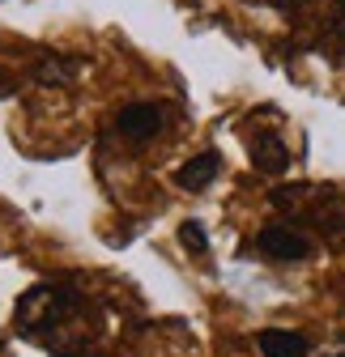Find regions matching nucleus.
<instances>
[{
    "instance_id": "4",
    "label": "nucleus",
    "mask_w": 345,
    "mask_h": 357,
    "mask_svg": "<svg viewBox=\"0 0 345 357\" xmlns=\"http://www.w3.org/2000/svg\"><path fill=\"white\" fill-rule=\"evenodd\" d=\"M256 344H260L265 357H307L311 353V340L307 336L286 332V328H265L260 336H256Z\"/></svg>"
},
{
    "instance_id": "6",
    "label": "nucleus",
    "mask_w": 345,
    "mask_h": 357,
    "mask_svg": "<svg viewBox=\"0 0 345 357\" xmlns=\"http://www.w3.org/2000/svg\"><path fill=\"white\" fill-rule=\"evenodd\" d=\"M179 243H184L188 251H196V255L209 251V234H205L200 221H184V226H179Z\"/></svg>"
},
{
    "instance_id": "3",
    "label": "nucleus",
    "mask_w": 345,
    "mask_h": 357,
    "mask_svg": "<svg viewBox=\"0 0 345 357\" xmlns=\"http://www.w3.org/2000/svg\"><path fill=\"white\" fill-rule=\"evenodd\" d=\"M218 170H222V158L213 153V149H205V153L188 158V162L175 170V183H179L184 192H205L213 178H218Z\"/></svg>"
},
{
    "instance_id": "5",
    "label": "nucleus",
    "mask_w": 345,
    "mask_h": 357,
    "mask_svg": "<svg viewBox=\"0 0 345 357\" xmlns=\"http://www.w3.org/2000/svg\"><path fill=\"white\" fill-rule=\"evenodd\" d=\"M251 162H256V170H265V174H281L290 166V153H286V145L277 137H256Z\"/></svg>"
},
{
    "instance_id": "1",
    "label": "nucleus",
    "mask_w": 345,
    "mask_h": 357,
    "mask_svg": "<svg viewBox=\"0 0 345 357\" xmlns=\"http://www.w3.org/2000/svg\"><path fill=\"white\" fill-rule=\"evenodd\" d=\"M115 128H119V137H128V141H154L158 132L166 128V111L158 107V102H128L119 115H115Z\"/></svg>"
},
{
    "instance_id": "2",
    "label": "nucleus",
    "mask_w": 345,
    "mask_h": 357,
    "mask_svg": "<svg viewBox=\"0 0 345 357\" xmlns=\"http://www.w3.org/2000/svg\"><path fill=\"white\" fill-rule=\"evenodd\" d=\"M256 247H260L269 259H281V264H294V259L311 255V238L290 230V226H281V221H277V226H265L260 238H256Z\"/></svg>"
},
{
    "instance_id": "7",
    "label": "nucleus",
    "mask_w": 345,
    "mask_h": 357,
    "mask_svg": "<svg viewBox=\"0 0 345 357\" xmlns=\"http://www.w3.org/2000/svg\"><path fill=\"white\" fill-rule=\"evenodd\" d=\"M332 357H345V353H332Z\"/></svg>"
}]
</instances>
